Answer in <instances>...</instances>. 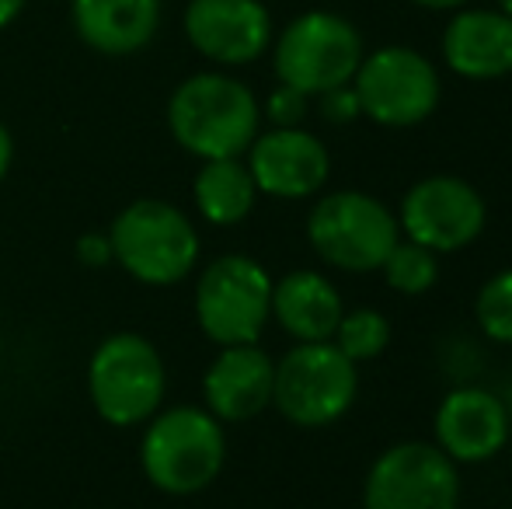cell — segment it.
Segmentation results:
<instances>
[{
	"instance_id": "2e32d148",
	"label": "cell",
	"mask_w": 512,
	"mask_h": 509,
	"mask_svg": "<svg viewBox=\"0 0 512 509\" xmlns=\"http://www.w3.org/2000/svg\"><path fill=\"white\" fill-rule=\"evenodd\" d=\"M443 60L467 81L512 74V18L488 7H460L443 32Z\"/></svg>"
},
{
	"instance_id": "9c48e42d",
	"label": "cell",
	"mask_w": 512,
	"mask_h": 509,
	"mask_svg": "<svg viewBox=\"0 0 512 509\" xmlns=\"http://www.w3.org/2000/svg\"><path fill=\"white\" fill-rule=\"evenodd\" d=\"M352 91L359 98V112L370 123L408 129L436 112L443 84L429 56L408 46H384L363 56L352 77Z\"/></svg>"
},
{
	"instance_id": "3957f363",
	"label": "cell",
	"mask_w": 512,
	"mask_h": 509,
	"mask_svg": "<svg viewBox=\"0 0 512 509\" xmlns=\"http://www.w3.org/2000/svg\"><path fill=\"white\" fill-rule=\"evenodd\" d=\"M112 258L143 286H175L199 265L196 224L189 213L164 199H136L115 217L112 231Z\"/></svg>"
},
{
	"instance_id": "44dd1931",
	"label": "cell",
	"mask_w": 512,
	"mask_h": 509,
	"mask_svg": "<svg viewBox=\"0 0 512 509\" xmlns=\"http://www.w3.org/2000/svg\"><path fill=\"white\" fill-rule=\"evenodd\" d=\"M380 272H384V283L391 286L394 293H401V297H422L439 279V255L415 245V241L401 238L398 245L391 248V255L384 258Z\"/></svg>"
},
{
	"instance_id": "7c38bea8",
	"label": "cell",
	"mask_w": 512,
	"mask_h": 509,
	"mask_svg": "<svg viewBox=\"0 0 512 509\" xmlns=\"http://www.w3.org/2000/svg\"><path fill=\"white\" fill-rule=\"evenodd\" d=\"M436 447L457 468L485 464L502 454L512 433V412L495 391L478 384H460L439 401L432 419Z\"/></svg>"
},
{
	"instance_id": "d6986e66",
	"label": "cell",
	"mask_w": 512,
	"mask_h": 509,
	"mask_svg": "<svg viewBox=\"0 0 512 509\" xmlns=\"http://www.w3.org/2000/svg\"><path fill=\"white\" fill-rule=\"evenodd\" d=\"M192 199L206 224L234 227L251 217L258 185L241 157H216V161H203L196 182H192Z\"/></svg>"
},
{
	"instance_id": "484cf974",
	"label": "cell",
	"mask_w": 512,
	"mask_h": 509,
	"mask_svg": "<svg viewBox=\"0 0 512 509\" xmlns=\"http://www.w3.org/2000/svg\"><path fill=\"white\" fill-rule=\"evenodd\" d=\"M11 161H14V140H11V129L0 123V182L7 178L11 171Z\"/></svg>"
},
{
	"instance_id": "277c9868",
	"label": "cell",
	"mask_w": 512,
	"mask_h": 509,
	"mask_svg": "<svg viewBox=\"0 0 512 509\" xmlns=\"http://www.w3.org/2000/svg\"><path fill=\"white\" fill-rule=\"evenodd\" d=\"M307 241L331 269L366 276L380 272L384 258L401 241L398 213L377 196L359 189H338L321 196L307 213Z\"/></svg>"
},
{
	"instance_id": "e0dca14e",
	"label": "cell",
	"mask_w": 512,
	"mask_h": 509,
	"mask_svg": "<svg viewBox=\"0 0 512 509\" xmlns=\"http://www.w3.org/2000/svg\"><path fill=\"white\" fill-rule=\"evenodd\" d=\"M342 314V293L324 272L297 269L272 283V321L293 342H331Z\"/></svg>"
},
{
	"instance_id": "d4e9b609",
	"label": "cell",
	"mask_w": 512,
	"mask_h": 509,
	"mask_svg": "<svg viewBox=\"0 0 512 509\" xmlns=\"http://www.w3.org/2000/svg\"><path fill=\"white\" fill-rule=\"evenodd\" d=\"M77 258H81L84 265H91V269H102V265L115 262L112 258V241H108V234H81V241H77Z\"/></svg>"
},
{
	"instance_id": "7402d4cb",
	"label": "cell",
	"mask_w": 512,
	"mask_h": 509,
	"mask_svg": "<svg viewBox=\"0 0 512 509\" xmlns=\"http://www.w3.org/2000/svg\"><path fill=\"white\" fill-rule=\"evenodd\" d=\"M474 318L485 339L512 346V269H502L478 290L474 300Z\"/></svg>"
},
{
	"instance_id": "5bb4252c",
	"label": "cell",
	"mask_w": 512,
	"mask_h": 509,
	"mask_svg": "<svg viewBox=\"0 0 512 509\" xmlns=\"http://www.w3.org/2000/svg\"><path fill=\"white\" fill-rule=\"evenodd\" d=\"M185 35L209 63L244 67L269 49L272 14L262 0H189Z\"/></svg>"
},
{
	"instance_id": "ffe728a7",
	"label": "cell",
	"mask_w": 512,
	"mask_h": 509,
	"mask_svg": "<svg viewBox=\"0 0 512 509\" xmlns=\"http://www.w3.org/2000/svg\"><path fill=\"white\" fill-rule=\"evenodd\" d=\"M331 342L359 367V363L384 356V349L391 346V321L377 307H352V311L342 314Z\"/></svg>"
},
{
	"instance_id": "f1b7e54d",
	"label": "cell",
	"mask_w": 512,
	"mask_h": 509,
	"mask_svg": "<svg viewBox=\"0 0 512 509\" xmlns=\"http://www.w3.org/2000/svg\"><path fill=\"white\" fill-rule=\"evenodd\" d=\"M499 11L506 14V18H512V0H499Z\"/></svg>"
},
{
	"instance_id": "4fadbf2b",
	"label": "cell",
	"mask_w": 512,
	"mask_h": 509,
	"mask_svg": "<svg viewBox=\"0 0 512 509\" xmlns=\"http://www.w3.org/2000/svg\"><path fill=\"white\" fill-rule=\"evenodd\" d=\"M248 171L272 199H310L328 185L331 154L304 126H272L248 147Z\"/></svg>"
},
{
	"instance_id": "6da1fadb",
	"label": "cell",
	"mask_w": 512,
	"mask_h": 509,
	"mask_svg": "<svg viewBox=\"0 0 512 509\" xmlns=\"http://www.w3.org/2000/svg\"><path fill=\"white\" fill-rule=\"evenodd\" d=\"M168 129L185 154L199 161L244 157L262 133V105L255 91L230 74H192L168 102Z\"/></svg>"
},
{
	"instance_id": "8992f818",
	"label": "cell",
	"mask_w": 512,
	"mask_h": 509,
	"mask_svg": "<svg viewBox=\"0 0 512 509\" xmlns=\"http://www.w3.org/2000/svg\"><path fill=\"white\" fill-rule=\"evenodd\" d=\"M359 370L335 342H297L276 363L272 405L300 429H324L352 408Z\"/></svg>"
},
{
	"instance_id": "cb8c5ba5",
	"label": "cell",
	"mask_w": 512,
	"mask_h": 509,
	"mask_svg": "<svg viewBox=\"0 0 512 509\" xmlns=\"http://www.w3.org/2000/svg\"><path fill=\"white\" fill-rule=\"evenodd\" d=\"M321 98V119L324 123H331V126H345V123H352V119H359L363 112H359V98H356V91H352V84H342V88H331V91H324V95H317Z\"/></svg>"
},
{
	"instance_id": "83f0119b",
	"label": "cell",
	"mask_w": 512,
	"mask_h": 509,
	"mask_svg": "<svg viewBox=\"0 0 512 509\" xmlns=\"http://www.w3.org/2000/svg\"><path fill=\"white\" fill-rule=\"evenodd\" d=\"M411 4L425 7V11H460L467 0H411Z\"/></svg>"
},
{
	"instance_id": "30bf717a",
	"label": "cell",
	"mask_w": 512,
	"mask_h": 509,
	"mask_svg": "<svg viewBox=\"0 0 512 509\" xmlns=\"http://www.w3.org/2000/svg\"><path fill=\"white\" fill-rule=\"evenodd\" d=\"M460 468L425 440L387 447L363 482V509H460Z\"/></svg>"
},
{
	"instance_id": "9a60e30c",
	"label": "cell",
	"mask_w": 512,
	"mask_h": 509,
	"mask_svg": "<svg viewBox=\"0 0 512 509\" xmlns=\"http://www.w3.org/2000/svg\"><path fill=\"white\" fill-rule=\"evenodd\" d=\"M276 360L258 342L220 346L203 377L206 408L220 422H248L272 405Z\"/></svg>"
},
{
	"instance_id": "52a82bcc",
	"label": "cell",
	"mask_w": 512,
	"mask_h": 509,
	"mask_svg": "<svg viewBox=\"0 0 512 509\" xmlns=\"http://www.w3.org/2000/svg\"><path fill=\"white\" fill-rule=\"evenodd\" d=\"M272 283L258 258L220 255L199 272L196 321L216 346L258 342L272 321Z\"/></svg>"
},
{
	"instance_id": "4316f807",
	"label": "cell",
	"mask_w": 512,
	"mask_h": 509,
	"mask_svg": "<svg viewBox=\"0 0 512 509\" xmlns=\"http://www.w3.org/2000/svg\"><path fill=\"white\" fill-rule=\"evenodd\" d=\"M21 11H25V0H0V28L11 25Z\"/></svg>"
},
{
	"instance_id": "603a6c76",
	"label": "cell",
	"mask_w": 512,
	"mask_h": 509,
	"mask_svg": "<svg viewBox=\"0 0 512 509\" xmlns=\"http://www.w3.org/2000/svg\"><path fill=\"white\" fill-rule=\"evenodd\" d=\"M262 112L269 116L272 126H300L310 112V95L290 88V84H279V88L269 95V102H265Z\"/></svg>"
},
{
	"instance_id": "8fae6325",
	"label": "cell",
	"mask_w": 512,
	"mask_h": 509,
	"mask_svg": "<svg viewBox=\"0 0 512 509\" xmlns=\"http://www.w3.org/2000/svg\"><path fill=\"white\" fill-rule=\"evenodd\" d=\"M488 224L485 196L457 175H425L405 192L398 210L401 238L450 255L474 245Z\"/></svg>"
},
{
	"instance_id": "ba28073f",
	"label": "cell",
	"mask_w": 512,
	"mask_h": 509,
	"mask_svg": "<svg viewBox=\"0 0 512 509\" xmlns=\"http://www.w3.org/2000/svg\"><path fill=\"white\" fill-rule=\"evenodd\" d=\"M363 35L352 21L331 11H307L283 28L272 49L279 84L317 98L331 88L352 84L363 63Z\"/></svg>"
},
{
	"instance_id": "5b68a950",
	"label": "cell",
	"mask_w": 512,
	"mask_h": 509,
	"mask_svg": "<svg viewBox=\"0 0 512 509\" xmlns=\"http://www.w3.org/2000/svg\"><path fill=\"white\" fill-rule=\"evenodd\" d=\"M88 394L108 426H143L161 412L168 394V370L150 339L136 332H115L98 342L88 360Z\"/></svg>"
},
{
	"instance_id": "7a4b0ae2",
	"label": "cell",
	"mask_w": 512,
	"mask_h": 509,
	"mask_svg": "<svg viewBox=\"0 0 512 509\" xmlns=\"http://www.w3.org/2000/svg\"><path fill=\"white\" fill-rule=\"evenodd\" d=\"M140 464L164 496H196L220 478L227 464V433L209 408L171 405L154 412L143 429Z\"/></svg>"
},
{
	"instance_id": "ac0fdd59",
	"label": "cell",
	"mask_w": 512,
	"mask_h": 509,
	"mask_svg": "<svg viewBox=\"0 0 512 509\" xmlns=\"http://www.w3.org/2000/svg\"><path fill=\"white\" fill-rule=\"evenodd\" d=\"M74 32L105 56L143 49L161 25V0H70Z\"/></svg>"
}]
</instances>
